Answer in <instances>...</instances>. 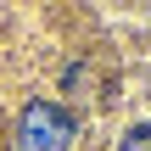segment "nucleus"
<instances>
[{"mask_svg": "<svg viewBox=\"0 0 151 151\" xmlns=\"http://www.w3.org/2000/svg\"><path fill=\"white\" fill-rule=\"evenodd\" d=\"M73 134H78V123H73V112L56 106V101H28V106L17 112V129H11L17 151H67Z\"/></svg>", "mask_w": 151, "mask_h": 151, "instance_id": "obj_1", "label": "nucleus"}, {"mask_svg": "<svg viewBox=\"0 0 151 151\" xmlns=\"http://www.w3.org/2000/svg\"><path fill=\"white\" fill-rule=\"evenodd\" d=\"M118 151H151V123H140V129H129Z\"/></svg>", "mask_w": 151, "mask_h": 151, "instance_id": "obj_2", "label": "nucleus"}]
</instances>
